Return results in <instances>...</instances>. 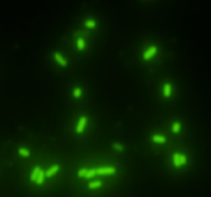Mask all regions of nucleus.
Returning <instances> with one entry per match:
<instances>
[{"label":"nucleus","instance_id":"2eb2a0df","mask_svg":"<svg viewBox=\"0 0 211 197\" xmlns=\"http://www.w3.org/2000/svg\"><path fill=\"white\" fill-rule=\"evenodd\" d=\"M81 96H83V89H81L80 86H74V88H73V98L80 99Z\"/></svg>","mask_w":211,"mask_h":197},{"label":"nucleus","instance_id":"f3484780","mask_svg":"<svg viewBox=\"0 0 211 197\" xmlns=\"http://www.w3.org/2000/svg\"><path fill=\"white\" fill-rule=\"evenodd\" d=\"M17 152H19V155H20V157H24V159H27V157H31V150L24 148V147H20V148L17 150Z\"/></svg>","mask_w":211,"mask_h":197},{"label":"nucleus","instance_id":"39448f33","mask_svg":"<svg viewBox=\"0 0 211 197\" xmlns=\"http://www.w3.org/2000/svg\"><path fill=\"white\" fill-rule=\"evenodd\" d=\"M157 52H159V47L157 46H149L147 49L144 51V54H142V61H151L154 56H157Z\"/></svg>","mask_w":211,"mask_h":197},{"label":"nucleus","instance_id":"0eeeda50","mask_svg":"<svg viewBox=\"0 0 211 197\" xmlns=\"http://www.w3.org/2000/svg\"><path fill=\"white\" fill-rule=\"evenodd\" d=\"M61 170V165L59 163H54V165H51L48 170H44V174H46V179H51V177H54L56 174Z\"/></svg>","mask_w":211,"mask_h":197},{"label":"nucleus","instance_id":"6e6552de","mask_svg":"<svg viewBox=\"0 0 211 197\" xmlns=\"http://www.w3.org/2000/svg\"><path fill=\"white\" fill-rule=\"evenodd\" d=\"M162 96H164V98H167V99L172 96V84H171L169 81H166V83L162 84Z\"/></svg>","mask_w":211,"mask_h":197},{"label":"nucleus","instance_id":"423d86ee","mask_svg":"<svg viewBox=\"0 0 211 197\" xmlns=\"http://www.w3.org/2000/svg\"><path fill=\"white\" fill-rule=\"evenodd\" d=\"M52 57H54V61H56V64L58 66H61V67H68V59L64 57L63 54H61L59 51H56L54 54H52Z\"/></svg>","mask_w":211,"mask_h":197},{"label":"nucleus","instance_id":"7ed1b4c3","mask_svg":"<svg viewBox=\"0 0 211 197\" xmlns=\"http://www.w3.org/2000/svg\"><path fill=\"white\" fill-rule=\"evenodd\" d=\"M86 127H88V116H80V118H78V121H76V127H74V131H76V135L85 133Z\"/></svg>","mask_w":211,"mask_h":197},{"label":"nucleus","instance_id":"1a4fd4ad","mask_svg":"<svg viewBox=\"0 0 211 197\" xmlns=\"http://www.w3.org/2000/svg\"><path fill=\"white\" fill-rule=\"evenodd\" d=\"M151 140H152V143H157V145H164V143H167V138L164 137V135H160V133H154L151 137Z\"/></svg>","mask_w":211,"mask_h":197},{"label":"nucleus","instance_id":"4468645a","mask_svg":"<svg viewBox=\"0 0 211 197\" xmlns=\"http://www.w3.org/2000/svg\"><path fill=\"white\" fill-rule=\"evenodd\" d=\"M83 26L86 29H96V26H98V22H96L95 19H85Z\"/></svg>","mask_w":211,"mask_h":197},{"label":"nucleus","instance_id":"f8f14e48","mask_svg":"<svg viewBox=\"0 0 211 197\" xmlns=\"http://www.w3.org/2000/svg\"><path fill=\"white\" fill-rule=\"evenodd\" d=\"M181 130H182V123L179 120H176V121H172V125H171V131H172L174 135H177V133H181Z\"/></svg>","mask_w":211,"mask_h":197},{"label":"nucleus","instance_id":"9d476101","mask_svg":"<svg viewBox=\"0 0 211 197\" xmlns=\"http://www.w3.org/2000/svg\"><path fill=\"white\" fill-rule=\"evenodd\" d=\"M103 187V180H96V179H91V180H88V189L90 191H96V189Z\"/></svg>","mask_w":211,"mask_h":197},{"label":"nucleus","instance_id":"20e7f679","mask_svg":"<svg viewBox=\"0 0 211 197\" xmlns=\"http://www.w3.org/2000/svg\"><path fill=\"white\" fill-rule=\"evenodd\" d=\"M115 174H117V169L113 165H103L96 169V175H100V177H103V175H115Z\"/></svg>","mask_w":211,"mask_h":197},{"label":"nucleus","instance_id":"f03ea898","mask_svg":"<svg viewBox=\"0 0 211 197\" xmlns=\"http://www.w3.org/2000/svg\"><path fill=\"white\" fill-rule=\"evenodd\" d=\"M76 175L80 179H86V180H91L93 177H96V169H80L76 172Z\"/></svg>","mask_w":211,"mask_h":197},{"label":"nucleus","instance_id":"9b49d317","mask_svg":"<svg viewBox=\"0 0 211 197\" xmlns=\"http://www.w3.org/2000/svg\"><path fill=\"white\" fill-rule=\"evenodd\" d=\"M76 49L80 52H83L85 49H86V41H85V37H81V35L76 37Z\"/></svg>","mask_w":211,"mask_h":197},{"label":"nucleus","instance_id":"f257e3e1","mask_svg":"<svg viewBox=\"0 0 211 197\" xmlns=\"http://www.w3.org/2000/svg\"><path fill=\"white\" fill-rule=\"evenodd\" d=\"M171 162H172L174 169H182V167L188 163V157L181 152H174L172 155H171Z\"/></svg>","mask_w":211,"mask_h":197},{"label":"nucleus","instance_id":"dca6fc26","mask_svg":"<svg viewBox=\"0 0 211 197\" xmlns=\"http://www.w3.org/2000/svg\"><path fill=\"white\" fill-rule=\"evenodd\" d=\"M112 148L115 150V152H123V150H125V145H123V143H120V142H113V143H112Z\"/></svg>","mask_w":211,"mask_h":197},{"label":"nucleus","instance_id":"ddd939ff","mask_svg":"<svg viewBox=\"0 0 211 197\" xmlns=\"http://www.w3.org/2000/svg\"><path fill=\"white\" fill-rule=\"evenodd\" d=\"M41 167H34V169H32V172H31V182H34L35 184V180H37V177H39V174H41Z\"/></svg>","mask_w":211,"mask_h":197},{"label":"nucleus","instance_id":"a211bd4d","mask_svg":"<svg viewBox=\"0 0 211 197\" xmlns=\"http://www.w3.org/2000/svg\"><path fill=\"white\" fill-rule=\"evenodd\" d=\"M44 180H46V174H44V170H41V174H39L35 184H37V185H42V184H44Z\"/></svg>","mask_w":211,"mask_h":197}]
</instances>
